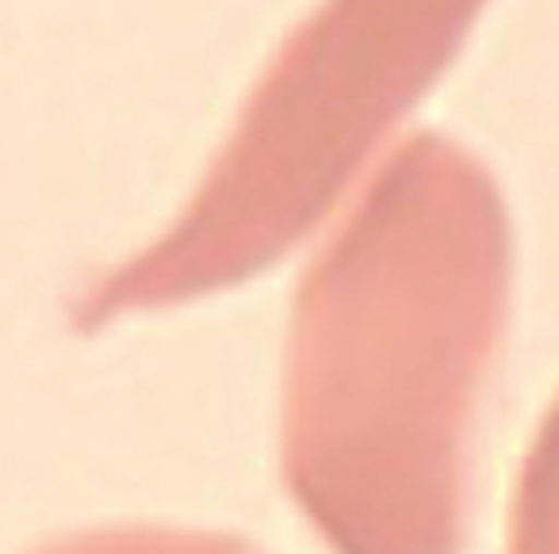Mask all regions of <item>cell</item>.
<instances>
[{
    "instance_id": "obj_1",
    "label": "cell",
    "mask_w": 559,
    "mask_h": 554,
    "mask_svg": "<svg viewBox=\"0 0 559 554\" xmlns=\"http://www.w3.org/2000/svg\"><path fill=\"white\" fill-rule=\"evenodd\" d=\"M513 226L460 142L372 172L292 302L280 482L334 554H460L472 432L510 322Z\"/></svg>"
},
{
    "instance_id": "obj_2",
    "label": "cell",
    "mask_w": 559,
    "mask_h": 554,
    "mask_svg": "<svg viewBox=\"0 0 559 554\" xmlns=\"http://www.w3.org/2000/svg\"><path fill=\"white\" fill-rule=\"evenodd\" d=\"M487 0H322L284 39L169 233L73 299L119 314L226 291L280 264L342 203L464 50Z\"/></svg>"
},
{
    "instance_id": "obj_3",
    "label": "cell",
    "mask_w": 559,
    "mask_h": 554,
    "mask_svg": "<svg viewBox=\"0 0 559 554\" xmlns=\"http://www.w3.org/2000/svg\"><path fill=\"white\" fill-rule=\"evenodd\" d=\"M506 554H559V394L521 459Z\"/></svg>"
},
{
    "instance_id": "obj_4",
    "label": "cell",
    "mask_w": 559,
    "mask_h": 554,
    "mask_svg": "<svg viewBox=\"0 0 559 554\" xmlns=\"http://www.w3.org/2000/svg\"><path fill=\"white\" fill-rule=\"evenodd\" d=\"M24 554H264L257 543L226 531L162 528V523H111L55 535Z\"/></svg>"
}]
</instances>
